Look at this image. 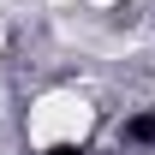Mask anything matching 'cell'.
<instances>
[{"instance_id": "cell-3", "label": "cell", "mask_w": 155, "mask_h": 155, "mask_svg": "<svg viewBox=\"0 0 155 155\" xmlns=\"http://www.w3.org/2000/svg\"><path fill=\"white\" fill-rule=\"evenodd\" d=\"M0 42H6V36H0Z\"/></svg>"}, {"instance_id": "cell-2", "label": "cell", "mask_w": 155, "mask_h": 155, "mask_svg": "<svg viewBox=\"0 0 155 155\" xmlns=\"http://www.w3.org/2000/svg\"><path fill=\"white\" fill-rule=\"evenodd\" d=\"M96 6H107V0H96Z\"/></svg>"}, {"instance_id": "cell-1", "label": "cell", "mask_w": 155, "mask_h": 155, "mask_svg": "<svg viewBox=\"0 0 155 155\" xmlns=\"http://www.w3.org/2000/svg\"><path fill=\"white\" fill-rule=\"evenodd\" d=\"M90 125H96V107H90V96H78V90H48L24 114V131H30L36 149H78L90 137Z\"/></svg>"}]
</instances>
